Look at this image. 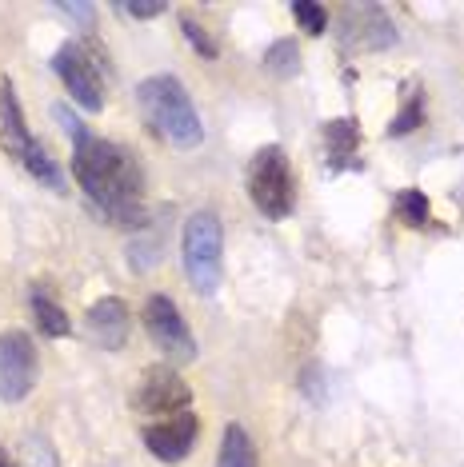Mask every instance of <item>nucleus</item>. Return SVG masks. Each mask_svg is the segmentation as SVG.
<instances>
[{"instance_id":"1","label":"nucleus","mask_w":464,"mask_h":467,"mask_svg":"<svg viewBox=\"0 0 464 467\" xmlns=\"http://www.w3.org/2000/svg\"><path fill=\"white\" fill-rule=\"evenodd\" d=\"M72 176L84 188V196L97 204L112 224L141 228L144 224V172L129 148L84 136L72 144Z\"/></svg>"},{"instance_id":"2","label":"nucleus","mask_w":464,"mask_h":467,"mask_svg":"<svg viewBox=\"0 0 464 467\" xmlns=\"http://www.w3.org/2000/svg\"><path fill=\"white\" fill-rule=\"evenodd\" d=\"M136 104H141L144 124H149L164 144L188 152V148H196L205 140V124H200V112L193 109V97H188L185 84L176 77H168V72L136 84Z\"/></svg>"},{"instance_id":"3","label":"nucleus","mask_w":464,"mask_h":467,"mask_svg":"<svg viewBox=\"0 0 464 467\" xmlns=\"http://www.w3.org/2000/svg\"><path fill=\"white\" fill-rule=\"evenodd\" d=\"M181 260L185 275L200 296H213L220 288V272H225V232H220L216 212H193L185 220L181 236Z\"/></svg>"},{"instance_id":"4","label":"nucleus","mask_w":464,"mask_h":467,"mask_svg":"<svg viewBox=\"0 0 464 467\" xmlns=\"http://www.w3.org/2000/svg\"><path fill=\"white\" fill-rule=\"evenodd\" d=\"M248 196L265 220H289L297 208V176L280 144H269L248 164Z\"/></svg>"},{"instance_id":"5","label":"nucleus","mask_w":464,"mask_h":467,"mask_svg":"<svg viewBox=\"0 0 464 467\" xmlns=\"http://www.w3.org/2000/svg\"><path fill=\"white\" fill-rule=\"evenodd\" d=\"M52 68H57V77L65 80L69 97L77 100L84 112H100L104 109L109 92H104V65H100V52L97 48L80 45V40H69V45L57 48Z\"/></svg>"},{"instance_id":"6","label":"nucleus","mask_w":464,"mask_h":467,"mask_svg":"<svg viewBox=\"0 0 464 467\" xmlns=\"http://www.w3.org/2000/svg\"><path fill=\"white\" fill-rule=\"evenodd\" d=\"M144 332H149V339L173 364H193L196 359V339L188 332L181 307L168 300V296H149L144 300Z\"/></svg>"},{"instance_id":"7","label":"nucleus","mask_w":464,"mask_h":467,"mask_svg":"<svg viewBox=\"0 0 464 467\" xmlns=\"http://www.w3.org/2000/svg\"><path fill=\"white\" fill-rule=\"evenodd\" d=\"M40 359L28 332H5L0 336V400L16 403L37 388Z\"/></svg>"},{"instance_id":"8","label":"nucleus","mask_w":464,"mask_h":467,"mask_svg":"<svg viewBox=\"0 0 464 467\" xmlns=\"http://www.w3.org/2000/svg\"><path fill=\"white\" fill-rule=\"evenodd\" d=\"M132 403H136V411L161 420V416L188 411V403H193V391H188V384L168 364H156V368L144 371V379H141V388H136Z\"/></svg>"},{"instance_id":"9","label":"nucleus","mask_w":464,"mask_h":467,"mask_svg":"<svg viewBox=\"0 0 464 467\" xmlns=\"http://www.w3.org/2000/svg\"><path fill=\"white\" fill-rule=\"evenodd\" d=\"M144 448H149L161 463H181L188 451L196 448L200 420L196 411H176V416H161L144 423Z\"/></svg>"},{"instance_id":"10","label":"nucleus","mask_w":464,"mask_h":467,"mask_svg":"<svg viewBox=\"0 0 464 467\" xmlns=\"http://www.w3.org/2000/svg\"><path fill=\"white\" fill-rule=\"evenodd\" d=\"M37 136L28 132L25 124V112H20V100H16V88L8 77H0V148H5L13 161L25 168V161L37 152Z\"/></svg>"},{"instance_id":"11","label":"nucleus","mask_w":464,"mask_h":467,"mask_svg":"<svg viewBox=\"0 0 464 467\" xmlns=\"http://www.w3.org/2000/svg\"><path fill=\"white\" fill-rule=\"evenodd\" d=\"M129 327H132V316H129V304L116 300V296H104L89 307V339L104 352H116L124 348L129 339Z\"/></svg>"},{"instance_id":"12","label":"nucleus","mask_w":464,"mask_h":467,"mask_svg":"<svg viewBox=\"0 0 464 467\" xmlns=\"http://www.w3.org/2000/svg\"><path fill=\"white\" fill-rule=\"evenodd\" d=\"M353 20H361V28H353V25H344V40L353 48H361V52H373V48H388L396 40V28H393V20H388L376 5H361V8H344Z\"/></svg>"},{"instance_id":"13","label":"nucleus","mask_w":464,"mask_h":467,"mask_svg":"<svg viewBox=\"0 0 464 467\" xmlns=\"http://www.w3.org/2000/svg\"><path fill=\"white\" fill-rule=\"evenodd\" d=\"M216 467H257V448H252V435L240 423H228L220 435V455Z\"/></svg>"},{"instance_id":"14","label":"nucleus","mask_w":464,"mask_h":467,"mask_svg":"<svg viewBox=\"0 0 464 467\" xmlns=\"http://www.w3.org/2000/svg\"><path fill=\"white\" fill-rule=\"evenodd\" d=\"M324 144H329L332 164H348V156H356V144H361V124L353 116L329 120L324 124Z\"/></svg>"},{"instance_id":"15","label":"nucleus","mask_w":464,"mask_h":467,"mask_svg":"<svg viewBox=\"0 0 464 467\" xmlns=\"http://www.w3.org/2000/svg\"><path fill=\"white\" fill-rule=\"evenodd\" d=\"M33 320L40 327V336H52V339H65L72 332V320L65 316V307L52 300V296H45L40 288L33 292Z\"/></svg>"},{"instance_id":"16","label":"nucleus","mask_w":464,"mask_h":467,"mask_svg":"<svg viewBox=\"0 0 464 467\" xmlns=\"http://www.w3.org/2000/svg\"><path fill=\"white\" fill-rule=\"evenodd\" d=\"M301 65V52H297V40H277V45H269L265 52V68L272 77H292Z\"/></svg>"},{"instance_id":"17","label":"nucleus","mask_w":464,"mask_h":467,"mask_svg":"<svg viewBox=\"0 0 464 467\" xmlns=\"http://www.w3.org/2000/svg\"><path fill=\"white\" fill-rule=\"evenodd\" d=\"M396 212H400V220L413 228H425L432 220V204L425 200V192H417V188H408V192L396 196Z\"/></svg>"},{"instance_id":"18","label":"nucleus","mask_w":464,"mask_h":467,"mask_svg":"<svg viewBox=\"0 0 464 467\" xmlns=\"http://www.w3.org/2000/svg\"><path fill=\"white\" fill-rule=\"evenodd\" d=\"M292 16H297V25L309 36H321L324 28H329V13H324L316 0H297V5H292Z\"/></svg>"},{"instance_id":"19","label":"nucleus","mask_w":464,"mask_h":467,"mask_svg":"<svg viewBox=\"0 0 464 467\" xmlns=\"http://www.w3.org/2000/svg\"><path fill=\"white\" fill-rule=\"evenodd\" d=\"M417 124H425V100H420V97H413L405 109L393 116V124H388V136H408Z\"/></svg>"},{"instance_id":"20","label":"nucleus","mask_w":464,"mask_h":467,"mask_svg":"<svg viewBox=\"0 0 464 467\" xmlns=\"http://www.w3.org/2000/svg\"><path fill=\"white\" fill-rule=\"evenodd\" d=\"M181 28H185L188 45H193V48H196V52H200V57H205V60H213V57H216V45H213V36H208V33H205V28L196 25L193 16H185V20H181Z\"/></svg>"},{"instance_id":"21","label":"nucleus","mask_w":464,"mask_h":467,"mask_svg":"<svg viewBox=\"0 0 464 467\" xmlns=\"http://www.w3.org/2000/svg\"><path fill=\"white\" fill-rule=\"evenodd\" d=\"M52 116H57V120H60V129L69 132V140H72V144L89 136V129H84V124H80V116H72V112H69V104H57V109H52Z\"/></svg>"},{"instance_id":"22","label":"nucleus","mask_w":464,"mask_h":467,"mask_svg":"<svg viewBox=\"0 0 464 467\" xmlns=\"http://www.w3.org/2000/svg\"><path fill=\"white\" fill-rule=\"evenodd\" d=\"M57 13H60V16H69V20H77L84 33H89L92 20H97V8H92V5H57Z\"/></svg>"},{"instance_id":"23","label":"nucleus","mask_w":464,"mask_h":467,"mask_svg":"<svg viewBox=\"0 0 464 467\" xmlns=\"http://www.w3.org/2000/svg\"><path fill=\"white\" fill-rule=\"evenodd\" d=\"M116 13L129 20H153V16L168 13V5H116Z\"/></svg>"},{"instance_id":"24","label":"nucleus","mask_w":464,"mask_h":467,"mask_svg":"<svg viewBox=\"0 0 464 467\" xmlns=\"http://www.w3.org/2000/svg\"><path fill=\"white\" fill-rule=\"evenodd\" d=\"M0 467H16L13 460H8V451H5V443H0Z\"/></svg>"}]
</instances>
